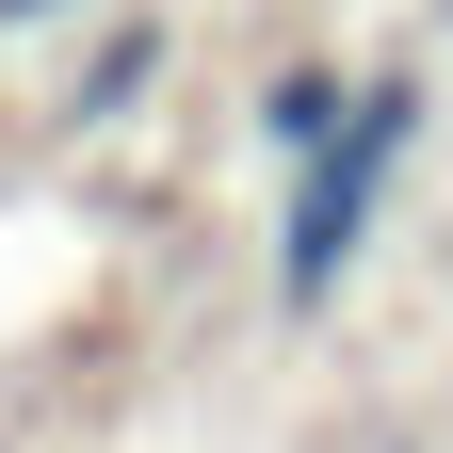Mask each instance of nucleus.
I'll return each mask as SVG.
<instances>
[{
  "label": "nucleus",
  "instance_id": "f257e3e1",
  "mask_svg": "<svg viewBox=\"0 0 453 453\" xmlns=\"http://www.w3.org/2000/svg\"><path fill=\"white\" fill-rule=\"evenodd\" d=\"M33 17H49V0H0V33H33Z\"/></svg>",
  "mask_w": 453,
  "mask_h": 453
}]
</instances>
